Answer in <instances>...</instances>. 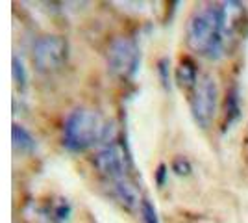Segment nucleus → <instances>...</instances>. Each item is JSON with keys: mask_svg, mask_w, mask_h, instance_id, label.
<instances>
[{"mask_svg": "<svg viewBox=\"0 0 248 223\" xmlns=\"http://www.w3.org/2000/svg\"><path fill=\"white\" fill-rule=\"evenodd\" d=\"M226 41L220 4H207L198 8L187 24L189 47L209 60H217L226 51Z\"/></svg>", "mask_w": 248, "mask_h": 223, "instance_id": "1", "label": "nucleus"}, {"mask_svg": "<svg viewBox=\"0 0 248 223\" xmlns=\"http://www.w3.org/2000/svg\"><path fill=\"white\" fill-rule=\"evenodd\" d=\"M109 127L93 110L78 108L65 121V145L73 151H83L108 136Z\"/></svg>", "mask_w": 248, "mask_h": 223, "instance_id": "2", "label": "nucleus"}, {"mask_svg": "<svg viewBox=\"0 0 248 223\" xmlns=\"http://www.w3.org/2000/svg\"><path fill=\"white\" fill-rule=\"evenodd\" d=\"M218 103V87L213 76H202L195 86V91L191 97V112L193 117L202 128L211 125Z\"/></svg>", "mask_w": 248, "mask_h": 223, "instance_id": "3", "label": "nucleus"}, {"mask_svg": "<svg viewBox=\"0 0 248 223\" xmlns=\"http://www.w3.org/2000/svg\"><path fill=\"white\" fill-rule=\"evenodd\" d=\"M139 49L132 39L119 37L111 43L109 52H108V64L113 73L121 76H134L139 69Z\"/></svg>", "mask_w": 248, "mask_h": 223, "instance_id": "4", "label": "nucleus"}, {"mask_svg": "<svg viewBox=\"0 0 248 223\" xmlns=\"http://www.w3.org/2000/svg\"><path fill=\"white\" fill-rule=\"evenodd\" d=\"M67 58V43L58 35L39 37L33 45V64L41 71L58 69Z\"/></svg>", "mask_w": 248, "mask_h": 223, "instance_id": "5", "label": "nucleus"}, {"mask_svg": "<svg viewBox=\"0 0 248 223\" xmlns=\"http://www.w3.org/2000/svg\"><path fill=\"white\" fill-rule=\"evenodd\" d=\"M94 166L98 168V171L109 177L113 182L123 181L126 179V160H124V153L123 149L119 147L117 143H111L108 147H104L96 158H94Z\"/></svg>", "mask_w": 248, "mask_h": 223, "instance_id": "6", "label": "nucleus"}, {"mask_svg": "<svg viewBox=\"0 0 248 223\" xmlns=\"http://www.w3.org/2000/svg\"><path fill=\"white\" fill-rule=\"evenodd\" d=\"M11 138H13V147L21 153H28V151H33L35 149V139L31 138V134L22 128L21 125H13L11 128Z\"/></svg>", "mask_w": 248, "mask_h": 223, "instance_id": "7", "label": "nucleus"}, {"mask_svg": "<svg viewBox=\"0 0 248 223\" xmlns=\"http://www.w3.org/2000/svg\"><path fill=\"white\" fill-rule=\"evenodd\" d=\"M176 80H178V84L184 86V87H195L198 82L195 64L189 62V60H184V62L180 64V67L176 69Z\"/></svg>", "mask_w": 248, "mask_h": 223, "instance_id": "8", "label": "nucleus"}, {"mask_svg": "<svg viewBox=\"0 0 248 223\" xmlns=\"http://www.w3.org/2000/svg\"><path fill=\"white\" fill-rule=\"evenodd\" d=\"M115 191H117L119 199H121L123 203H126L128 206H135V205H137V201H139L135 188L130 184V182L126 181V179L115 182Z\"/></svg>", "mask_w": 248, "mask_h": 223, "instance_id": "9", "label": "nucleus"}, {"mask_svg": "<svg viewBox=\"0 0 248 223\" xmlns=\"http://www.w3.org/2000/svg\"><path fill=\"white\" fill-rule=\"evenodd\" d=\"M141 210H143V220L145 223H159V218H157V214H155L154 206H152V203L150 201H143L141 205Z\"/></svg>", "mask_w": 248, "mask_h": 223, "instance_id": "10", "label": "nucleus"}, {"mask_svg": "<svg viewBox=\"0 0 248 223\" xmlns=\"http://www.w3.org/2000/svg\"><path fill=\"white\" fill-rule=\"evenodd\" d=\"M13 80L17 84H24L26 82V71H24V67H22V64L19 62L17 56H13Z\"/></svg>", "mask_w": 248, "mask_h": 223, "instance_id": "11", "label": "nucleus"}, {"mask_svg": "<svg viewBox=\"0 0 248 223\" xmlns=\"http://www.w3.org/2000/svg\"><path fill=\"white\" fill-rule=\"evenodd\" d=\"M172 170H174L176 175H189L191 173V164L187 162L186 158H182V156H178V158L172 162Z\"/></svg>", "mask_w": 248, "mask_h": 223, "instance_id": "12", "label": "nucleus"}, {"mask_svg": "<svg viewBox=\"0 0 248 223\" xmlns=\"http://www.w3.org/2000/svg\"><path fill=\"white\" fill-rule=\"evenodd\" d=\"M165 166H159V170H157V175H155V179H157V184H163L165 182Z\"/></svg>", "mask_w": 248, "mask_h": 223, "instance_id": "13", "label": "nucleus"}]
</instances>
